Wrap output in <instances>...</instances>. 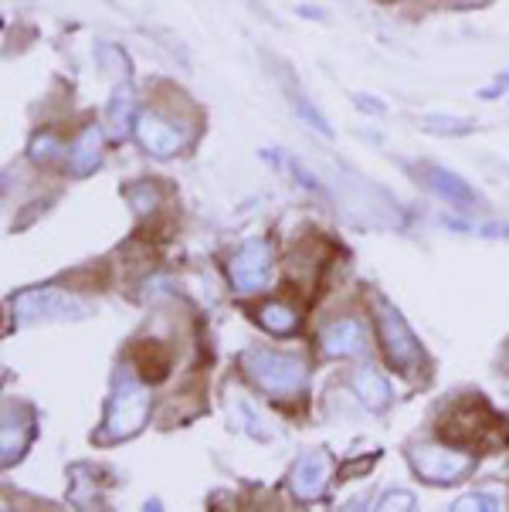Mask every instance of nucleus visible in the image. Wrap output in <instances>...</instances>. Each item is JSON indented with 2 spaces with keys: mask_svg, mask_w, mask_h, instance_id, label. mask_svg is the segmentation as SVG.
I'll return each mask as SVG.
<instances>
[{
  "mask_svg": "<svg viewBox=\"0 0 509 512\" xmlns=\"http://www.w3.org/2000/svg\"><path fill=\"white\" fill-rule=\"evenodd\" d=\"M442 438L448 445L476 451V448H496L506 438V421L489 407L482 397L455 404L442 424Z\"/></svg>",
  "mask_w": 509,
  "mask_h": 512,
  "instance_id": "1",
  "label": "nucleus"
},
{
  "mask_svg": "<svg viewBox=\"0 0 509 512\" xmlns=\"http://www.w3.org/2000/svg\"><path fill=\"white\" fill-rule=\"evenodd\" d=\"M241 363H245L248 380L272 397H292L306 384V363L296 357H286V353L248 350Z\"/></svg>",
  "mask_w": 509,
  "mask_h": 512,
  "instance_id": "2",
  "label": "nucleus"
},
{
  "mask_svg": "<svg viewBox=\"0 0 509 512\" xmlns=\"http://www.w3.org/2000/svg\"><path fill=\"white\" fill-rule=\"evenodd\" d=\"M377 329H381L387 360H391L401 373H418L421 360H425L421 357L418 336L411 333V326L404 323L401 312L384 299H377Z\"/></svg>",
  "mask_w": 509,
  "mask_h": 512,
  "instance_id": "3",
  "label": "nucleus"
},
{
  "mask_svg": "<svg viewBox=\"0 0 509 512\" xmlns=\"http://www.w3.org/2000/svg\"><path fill=\"white\" fill-rule=\"evenodd\" d=\"M146 418H150V394L133 377H123L109 401L106 438H133L146 424Z\"/></svg>",
  "mask_w": 509,
  "mask_h": 512,
  "instance_id": "4",
  "label": "nucleus"
},
{
  "mask_svg": "<svg viewBox=\"0 0 509 512\" xmlns=\"http://www.w3.org/2000/svg\"><path fill=\"white\" fill-rule=\"evenodd\" d=\"M411 465L421 479L435 482V485H452L459 482L462 475L472 472L476 458L469 451H459V448H445V445H418L411 448Z\"/></svg>",
  "mask_w": 509,
  "mask_h": 512,
  "instance_id": "5",
  "label": "nucleus"
},
{
  "mask_svg": "<svg viewBox=\"0 0 509 512\" xmlns=\"http://www.w3.org/2000/svg\"><path fill=\"white\" fill-rule=\"evenodd\" d=\"M133 133H136V140L143 143V150L153 153V156H177L194 136L191 129H184L180 123H174V119L163 116V112H157V109L140 112Z\"/></svg>",
  "mask_w": 509,
  "mask_h": 512,
  "instance_id": "6",
  "label": "nucleus"
},
{
  "mask_svg": "<svg viewBox=\"0 0 509 512\" xmlns=\"http://www.w3.org/2000/svg\"><path fill=\"white\" fill-rule=\"evenodd\" d=\"M17 316L24 323L31 319H82L89 316V306L75 295H65L58 289H34V292H24L21 299L14 302Z\"/></svg>",
  "mask_w": 509,
  "mask_h": 512,
  "instance_id": "7",
  "label": "nucleus"
},
{
  "mask_svg": "<svg viewBox=\"0 0 509 512\" xmlns=\"http://www.w3.org/2000/svg\"><path fill=\"white\" fill-rule=\"evenodd\" d=\"M228 275L238 292H258L265 289L272 275V248L269 241H245L235 258L228 262Z\"/></svg>",
  "mask_w": 509,
  "mask_h": 512,
  "instance_id": "8",
  "label": "nucleus"
},
{
  "mask_svg": "<svg viewBox=\"0 0 509 512\" xmlns=\"http://www.w3.org/2000/svg\"><path fill=\"white\" fill-rule=\"evenodd\" d=\"M333 475V458L326 451H306L289 472V489L299 502H313L326 492Z\"/></svg>",
  "mask_w": 509,
  "mask_h": 512,
  "instance_id": "9",
  "label": "nucleus"
},
{
  "mask_svg": "<svg viewBox=\"0 0 509 512\" xmlns=\"http://www.w3.org/2000/svg\"><path fill=\"white\" fill-rule=\"evenodd\" d=\"M326 357H360L367 350V326L360 319H336L319 336Z\"/></svg>",
  "mask_w": 509,
  "mask_h": 512,
  "instance_id": "10",
  "label": "nucleus"
},
{
  "mask_svg": "<svg viewBox=\"0 0 509 512\" xmlns=\"http://www.w3.org/2000/svg\"><path fill=\"white\" fill-rule=\"evenodd\" d=\"M425 180H428V187L435 190L438 197H445L448 204L462 207V211H469V207L479 204V194L465 184L459 173H452L445 167H435V163H425Z\"/></svg>",
  "mask_w": 509,
  "mask_h": 512,
  "instance_id": "11",
  "label": "nucleus"
},
{
  "mask_svg": "<svg viewBox=\"0 0 509 512\" xmlns=\"http://www.w3.org/2000/svg\"><path fill=\"white\" fill-rule=\"evenodd\" d=\"M102 163V133L96 126H85L79 133V140L68 150V167H72L75 177H89Z\"/></svg>",
  "mask_w": 509,
  "mask_h": 512,
  "instance_id": "12",
  "label": "nucleus"
},
{
  "mask_svg": "<svg viewBox=\"0 0 509 512\" xmlns=\"http://www.w3.org/2000/svg\"><path fill=\"white\" fill-rule=\"evenodd\" d=\"M350 387H353V394L364 401L370 411H384L387 404H391V384L381 377L377 370H370V367H364V370H357L350 377Z\"/></svg>",
  "mask_w": 509,
  "mask_h": 512,
  "instance_id": "13",
  "label": "nucleus"
},
{
  "mask_svg": "<svg viewBox=\"0 0 509 512\" xmlns=\"http://www.w3.org/2000/svg\"><path fill=\"white\" fill-rule=\"evenodd\" d=\"M136 99H133V89L129 85H123V89H116V95H112L109 109H106V126L109 133L116 136V140H123V136H129V129H136Z\"/></svg>",
  "mask_w": 509,
  "mask_h": 512,
  "instance_id": "14",
  "label": "nucleus"
},
{
  "mask_svg": "<svg viewBox=\"0 0 509 512\" xmlns=\"http://www.w3.org/2000/svg\"><path fill=\"white\" fill-rule=\"evenodd\" d=\"M133 363L146 384H157V380H163L170 373V353L163 350L160 343H140L133 350Z\"/></svg>",
  "mask_w": 509,
  "mask_h": 512,
  "instance_id": "15",
  "label": "nucleus"
},
{
  "mask_svg": "<svg viewBox=\"0 0 509 512\" xmlns=\"http://www.w3.org/2000/svg\"><path fill=\"white\" fill-rule=\"evenodd\" d=\"M421 129H428V133H438V136H465V133H472V129H476V119L425 112V116H421Z\"/></svg>",
  "mask_w": 509,
  "mask_h": 512,
  "instance_id": "16",
  "label": "nucleus"
},
{
  "mask_svg": "<svg viewBox=\"0 0 509 512\" xmlns=\"http://www.w3.org/2000/svg\"><path fill=\"white\" fill-rule=\"evenodd\" d=\"M258 323L269 329V333L286 336L299 326V316L289 306H282V302H269V306H262V312H258Z\"/></svg>",
  "mask_w": 509,
  "mask_h": 512,
  "instance_id": "17",
  "label": "nucleus"
},
{
  "mask_svg": "<svg viewBox=\"0 0 509 512\" xmlns=\"http://www.w3.org/2000/svg\"><path fill=\"white\" fill-rule=\"evenodd\" d=\"M292 109H296L299 116H303V123H306V126H313L319 136H333L330 119H326L323 112H319V109L313 106V102H309L299 89H292Z\"/></svg>",
  "mask_w": 509,
  "mask_h": 512,
  "instance_id": "18",
  "label": "nucleus"
},
{
  "mask_svg": "<svg viewBox=\"0 0 509 512\" xmlns=\"http://www.w3.org/2000/svg\"><path fill=\"white\" fill-rule=\"evenodd\" d=\"M503 506V499L493 496V492H472V496H462L459 502H455V512H469V509H479V512H493Z\"/></svg>",
  "mask_w": 509,
  "mask_h": 512,
  "instance_id": "19",
  "label": "nucleus"
},
{
  "mask_svg": "<svg viewBox=\"0 0 509 512\" xmlns=\"http://www.w3.org/2000/svg\"><path fill=\"white\" fill-rule=\"evenodd\" d=\"M126 197H129V204H133L140 214L153 211V204H157V190H153L150 184H136V187H129V190H126Z\"/></svg>",
  "mask_w": 509,
  "mask_h": 512,
  "instance_id": "20",
  "label": "nucleus"
},
{
  "mask_svg": "<svg viewBox=\"0 0 509 512\" xmlns=\"http://www.w3.org/2000/svg\"><path fill=\"white\" fill-rule=\"evenodd\" d=\"M418 506V499H414V492H391V496H384L381 509H414Z\"/></svg>",
  "mask_w": 509,
  "mask_h": 512,
  "instance_id": "21",
  "label": "nucleus"
},
{
  "mask_svg": "<svg viewBox=\"0 0 509 512\" xmlns=\"http://www.w3.org/2000/svg\"><path fill=\"white\" fill-rule=\"evenodd\" d=\"M506 92H509V72L499 75L493 85H486V89L479 92V99H499V95H506Z\"/></svg>",
  "mask_w": 509,
  "mask_h": 512,
  "instance_id": "22",
  "label": "nucleus"
},
{
  "mask_svg": "<svg viewBox=\"0 0 509 512\" xmlns=\"http://www.w3.org/2000/svg\"><path fill=\"white\" fill-rule=\"evenodd\" d=\"M286 163L292 167V173H296V177H299V184H303V187L316 190V194H319V190H323V187L316 184V177H313V173H306V167H303V163H299V160H286Z\"/></svg>",
  "mask_w": 509,
  "mask_h": 512,
  "instance_id": "23",
  "label": "nucleus"
},
{
  "mask_svg": "<svg viewBox=\"0 0 509 512\" xmlns=\"http://www.w3.org/2000/svg\"><path fill=\"white\" fill-rule=\"evenodd\" d=\"M353 106H357L360 112H384L381 102H374L370 95H353Z\"/></svg>",
  "mask_w": 509,
  "mask_h": 512,
  "instance_id": "24",
  "label": "nucleus"
},
{
  "mask_svg": "<svg viewBox=\"0 0 509 512\" xmlns=\"http://www.w3.org/2000/svg\"><path fill=\"white\" fill-rule=\"evenodd\" d=\"M452 4H459V7H465V4H476V0H452Z\"/></svg>",
  "mask_w": 509,
  "mask_h": 512,
  "instance_id": "25",
  "label": "nucleus"
}]
</instances>
